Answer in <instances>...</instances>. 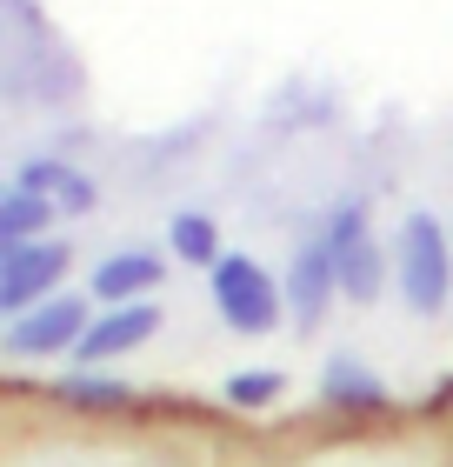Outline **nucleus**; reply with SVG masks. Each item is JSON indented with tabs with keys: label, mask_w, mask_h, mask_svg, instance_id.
<instances>
[{
	"label": "nucleus",
	"mask_w": 453,
	"mask_h": 467,
	"mask_svg": "<svg viewBox=\"0 0 453 467\" xmlns=\"http://www.w3.org/2000/svg\"><path fill=\"white\" fill-rule=\"evenodd\" d=\"M394 287L420 321L447 314V301H453V241L427 207H414L394 234Z\"/></svg>",
	"instance_id": "1"
},
{
	"label": "nucleus",
	"mask_w": 453,
	"mask_h": 467,
	"mask_svg": "<svg viewBox=\"0 0 453 467\" xmlns=\"http://www.w3.org/2000/svg\"><path fill=\"white\" fill-rule=\"evenodd\" d=\"M207 294H213V314H221L241 341H261V334H273L287 321V294H280V281L253 254H221L213 274H207Z\"/></svg>",
	"instance_id": "2"
},
{
	"label": "nucleus",
	"mask_w": 453,
	"mask_h": 467,
	"mask_svg": "<svg viewBox=\"0 0 453 467\" xmlns=\"http://www.w3.org/2000/svg\"><path fill=\"white\" fill-rule=\"evenodd\" d=\"M320 241L334 247L340 294H347V301H360V307H374L380 294H386V281H394V254L374 241L366 207H360V201H340L334 214H327V227H320Z\"/></svg>",
	"instance_id": "3"
},
{
	"label": "nucleus",
	"mask_w": 453,
	"mask_h": 467,
	"mask_svg": "<svg viewBox=\"0 0 453 467\" xmlns=\"http://www.w3.org/2000/svg\"><path fill=\"white\" fill-rule=\"evenodd\" d=\"M94 327V314L80 294H54V301H40L34 314H20V321H7V334H0V354L14 360H47V354H74L80 334Z\"/></svg>",
	"instance_id": "4"
},
{
	"label": "nucleus",
	"mask_w": 453,
	"mask_h": 467,
	"mask_svg": "<svg viewBox=\"0 0 453 467\" xmlns=\"http://www.w3.org/2000/svg\"><path fill=\"white\" fill-rule=\"evenodd\" d=\"M67 261H74L67 241H34V247L0 254V314H7V321H20V314H34L40 301H54Z\"/></svg>",
	"instance_id": "5"
},
{
	"label": "nucleus",
	"mask_w": 453,
	"mask_h": 467,
	"mask_svg": "<svg viewBox=\"0 0 453 467\" xmlns=\"http://www.w3.org/2000/svg\"><path fill=\"white\" fill-rule=\"evenodd\" d=\"M280 294H287V321L300 334H314L320 321H327V307L340 294V274H334V247L320 241V234L293 247V267H287V281H280Z\"/></svg>",
	"instance_id": "6"
},
{
	"label": "nucleus",
	"mask_w": 453,
	"mask_h": 467,
	"mask_svg": "<svg viewBox=\"0 0 453 467\" xmlns=\"http://www.w3.org/2000/svg\"><path fill=\"white\" fill-rule=\"evenodd\" d=\"M160 281H167V254H154V247H120V254H107V261L94 267L88 294H94L100 307H134Z\"/></svg>",
	"instance_id": "7"
},
{
	"label": "nucleus",
	"mask_w": 453,
	"mask_h": 467,
	"mask_svg": "<svg viewBox=\"0 0 453 467\" xmlns=\"http://www.w3.org/2000/svg\"><path fill=\"white\" fill-rule=\"evenodd\" d=\"M147 334H160V301H134V307H107L100 321L80 334V348L74 360L80 368H100V360H120V354H134Z\"/></svg>",
	"instance_id": "8"
},
{
	"label": "nucleus",
	"mask_w": 453,
	"mask_h": 467,
	"mask_svg": "<svg viewBox=\"0 0 453 467\" xmlns=\"http://www.w3.org/2000/svg\"><path fill=\"white\" fill-rule=\"evenodd\" d=\"M320 400H334V408H386V388H380V374L366 368L360 354H327V368H320Z\"/></svg>",
	"instance_id": "9"
},
{
	"label": "nucleus",
	"mask_w": 453,
	"mask_h": 467,
	"mask_svg": "<svg viewBox=\"0 0 453 467\" xmlns=\"http://www.w3.org/2000/svg\"><path fill=\"white\" fill-rule=\"evenodd\" d=\"M60 207L54 201H34V194H0V254H14V247H34V241H47V227H54Z\"/></svg>",
	"instance_id": "10"
},
{
	"label": "nucleus",
	"mask_w": 453,
	"mask_h": 467,
	"mask_svg": "<svg viewBox=\"0 0 453 467\" xmlns=\"http://www.w3.org/2000/svg\"><path fill=\"white\" fill-rule=\"evenodd\" d=\"M167 247H174V261L207 267V274H213V261L227 254V247H221V221H213V214H193V207L167 221Z\"/></svg>",
	"instance_id": "11"
},
{
	"label": "nucleus",
	"mask_w": 453,
	"mask_h": 467,
	"mask_svg": "<svg viewBox=\"0 0 453 467\" xmlns=\"http://www.w3.org/2000/svg\"><path fill=\"white\" fill-rule=\"evenodd\" d=\"M54 394H60V400H74V408H127V400H134V388H127V380L94 374V368H74Z\"/></svg>",
	"instance_id": "12"
},
{
	"label": "nucleus",
	"mask_w": 453,
	"mask_h": 467,
	"mask_svg": "<svg viewBox=\"0 0 453 467\" xmlns=\"http://www.w3.org/2000/svg\"><path fill=\"white\" fill-rule=\"evenodd\" d=\"M280 388H287V374H280V368H241L227 380V408H273Z\"/></svg>",
	"instance_id": "13"
},
{
	"label": "nucleus",
	"mask_w": 453,
	"mask_h": 467,
	"mask_svg": "<svg viewBox=\"0 0 453 467\" xmlns=\"http://www.w3.org/2000/svg\"><path fill=\"white\" fill-rule=\"evenodd\" d=\"M67 181H74V167H67V161H47V154H40V161H20V174H14V194L54 201V194H60Z\"/></svg>",
	"instance_id": "14"
},
{
	"label": "nucleus",
	"mask_w": 453,
	"mask_h": 467,
	"mask_svg": "<svg viewBox=\"0 0 453 467\" xmlns=\"http://www.w3.org/2000/svg\"><path fill=\"white\" fill-rule=\"evenodd\" d=\"M94 201H100V187H94L88 174H80V167H74V181H67V187L54 194V207H60V214H88Z\"/></svg>",
	"instance_id": "15"
},
{
	"label": "nucleus",
	"mask_w": 453,
	"mask_h": 467,
	"mask_svg": "<svg viewBox=\"0 0 453 467\" xmlns=\"http://www.w3.org/2000/svg\"><path fill=\"white\" fill-rule=\"evenodd\" d=\"M0 194H7V187H0Z\"/></svg>",
	"instance_id": "16"
}]
</instances>
